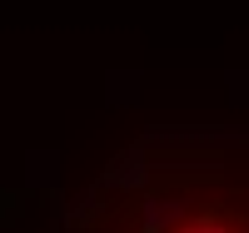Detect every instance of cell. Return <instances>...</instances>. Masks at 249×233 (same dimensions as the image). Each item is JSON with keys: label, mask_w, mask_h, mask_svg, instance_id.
Returning <instances> with one entry per match:
<instances>
[{"label": "cell", "mask_w": 249, "mask_h": 233, "mask_svg": "<svg viewBox=\"0 0 249 233\" xmlns=\"http://www.w3.org/2000/svg\"><path fill=\"white\" fill-rule=\"evenodd\" d=\"M150 233H249V218L234 208H184V214L155 223Z\"/></svg>", "instance_id": "1"}]
</instances>
